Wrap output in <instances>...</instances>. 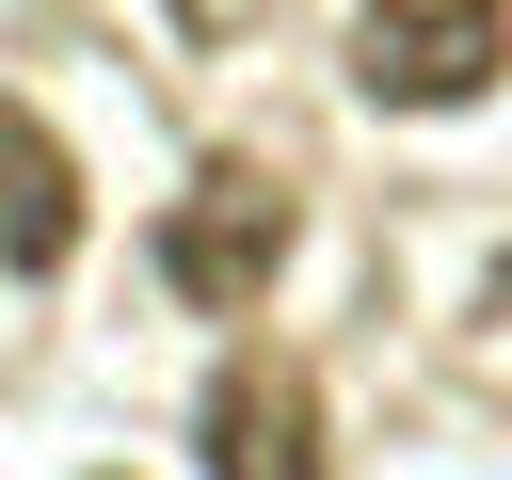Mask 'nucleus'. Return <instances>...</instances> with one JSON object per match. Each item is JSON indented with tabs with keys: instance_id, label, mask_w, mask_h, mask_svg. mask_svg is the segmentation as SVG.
<instances>
[{
	"instance_id": "4",
	"label": "nucleus",
	"mask_w": 512,
	"mask_h": 480,
	"mask_svg": "<svg viewBox=\"0 0 512 480\" xmlns=\"http://www.w3.org/2000/svg\"><path fill=\"white\" fill-rule=\"evenodd\" d=\"M80 256V160L48 144V112L32 96H0V272L16 288H48Z\"/></svg>"
},
{
	"instance_id": "1",
	"label": "nucleus",
	"mask_w": 512,
	"mask_h": 480,
	"mask_svg": "<svg viewBox=\"0 0 512 480\" xmlns=\"http://www.w3.org/2000/svg\"><path fill=\"white\" fill-rule=\"evenodd\" d=\"M288 224H304V208H288V176H272V160H208V176L160 208V288H176V304H208V320H240V304L288 272Z\"/></svg>"
},
{
	"instance_id": "3",
	"label": "nucleus",
	"mask_w": 512,
	"mask_h": 480,
	"mask_svg": "<svg viewBox=\"0 0 512 480\" xmlns=\"http://www.w3.org/2000/svg\"><path fill=\"white\" fill-rule=\"evenodd\" d=\"M192 448H208V480H320V384H304V352H224L208 400H192Z\"/></svg>"
},
{
	"instance_id": "2",
	"label": "nucleus",
	"mask_w": 512,
	"mask_h": 480,
	"mask_svg": "<svg viewBox=\"0 0 512 480\" xmlns=\"http://www.w3.org/2000/svg\"><path fill=\"white\" fill-rule=\"evenodd\" d=\"M512 80V0H368L352 16V96L368 112H464Z\"/></svg>"
},
{
	"instance_id": "6",
	"label": "nucleus",
	"mask_w": 512,
	"mask_h": 480,
	"mask_svg": "<svg viewBox=\"0 0 512 480\" xmlns=\"http://www.w3.org/2000/svg\"><path fill=\"white\" fill-rule=\"evenodd\" d=\"M96 480H112V464H96Z\"/></svg>"
},
{
	"instance_id": "5",
	"label": "nucleus",
	"mask_w": 512,
	"mask_h": 480,
	"mask_svg": "<svg viewBox=\"0 0 512 480\" xmlns=\"http://www.w3.org/2000/svg\"><path fill=\"white\" fill-rule=\"evenodd\" d=\"M176 16H192V32H256L272 0H176Z\"/></svg>"
}]
</instances>
